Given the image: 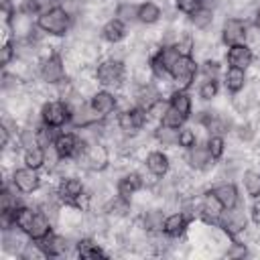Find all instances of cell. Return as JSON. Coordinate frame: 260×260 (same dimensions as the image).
Wrapping results in <instances>:
<instances>
[{
	"instance_id": "1",
	"label": "cell",
	"mask_w": 260,
	"mask_h": 260,
	"mask_svg": "<svg viewBox=\"0 0 260 260\" xmlns=\"http://www.w3.org/2000/svg\"><path fill=\"white\" fill-rule=\"evenodd\" d=\"M71 18H73V16H71L63 6L57 4V6L45 10V12H41V14L37 16V28L43 30V32H47V35L61 37V35H65V32L69 30Z\"/></svg>"
},
{
	"instance_id": "2",
	"label": "cell",
	"mask_w": 260,
	"mask_h": 260,
	"mask_svg": "<svg viewBox=\"0 0 260 260\" xmlns=\"http://www.w3.org/2000/svg\"><path fill=\"white\" fill-rule=\"evenodd\" d=\"M71 116H73V110H71L69 102H63V100L47 102L41 108V120H43V124H47L51 128H63L65 124L71 122Z\"/></svg>"
},
{
	"instance_id": "3",
	"label": "cell",
	"mask_w": 260,
	"mask_h": 260,
	"mask_svg": "<svg viewBox=\"0 0 260 260\" xmlns=\"http://www.w3.org/2000/svg\"><path fill=\"white\" fill-rule=\"evenodd\" d=\"M197 73H199V63L193 59V55H181L171 69V77L177 89H187L193 83Z\"/></svg>"
},
{
	"instance_id": "4",
	"label": "cell",
	"mask_w": 260,
	"mask_h": 260,
	"mask_svg": "<svg viewBox=\"0 0 260 260\" xmlns=\"http://www.w3.org/2000/svg\"><path fill=\"white\" fill-rule=\"evenodd\" d=\"M95 79L104 87L120 85L124 79V63L120 59H106L95 67Z\"/></svg>"
},
{
	"instance_id": "5",
	"label": "cell",
	"mask_w": 260,
	"mask_h": 260,
	"mask_svg": "<svg viewBox=\"0 0 260 260\" xmlns=\"http://www.w3.org/2000/svg\"><path fill=\"white\" fill-rule=\"evenodd\" d=\"M53 146L61 158H79V154L87 148V142L81 140L75 132H59Z\"/></svg>"
},
{
	"instance_id": "6",
	"label": "cell",
	"mask_w": 260,
	"mask_h": 260,
	"mask_svg": "<svg viewBox=\"0 0 260 260\" xmlns=\"http://www.w3.org/2000/svg\"><path fill=\"white\" fill-rule=\"evenodd\" d=\"M79 165H83L87 171H95V173H100V171H104L106 167H108V162H110V152H108V148L104 146V144H87V148L79 154Z\"/></svg>"
},
{
	"instance_id": "7",
	"label": "cell",
	"mask_w": 260,
	"mask_h": 260,
	"mask_svg": "<svg viewBox=\"0 0 260 260\" xmlns=\"http://www.w3.org/2000/svg\"><path fill=\"white\" fill-rule=\"evenodd\" d=\"M179 57H181V53L177 51L175 45H167V47L158 49V51L150 57V69H152V73L158 75V77L171 75V69H173V65L177 63Z\"/></svg>"
},
{
	"instance_id": "8",
	"label": "cell",
	"mask_w": 260,
	"mask_h": 260,
	"mask_svg": "<svg viewBox=\"0 0 260 260\" xmlns=\"http://www.w3.org/2000/svg\"><path fill=\"white\" fill-rule=\"evenodd\" d=\"M146 120H148V112L144 108H140V106H134V108L122 110L118 114V128L124 134H134V132L144 128Z\"/></svg>"
},
{
	"instance_id": "9",
	"label": "cell",
	"mask_w": 260,
	"mask_h": 260,
	"mask_svg": "<svg viewBox=\"0 0 260 260\" xmlns=\"http://www.w3.org/2000/svg\"><path fill=\"white\" fill-rule=\"evenodd\" d=\"M12 187L18 193H35L41 187V177L37 173V169L30 167H20L12 173Z\"/></svg>"
},
{
	"instance_id": "10",
	"label": "cell",
	"mask_w": 260,
	"mask_h": 260,
	"mask_svg": "<svg viewBox=\"0 0 260 260\" xmlns=\"http://www.w3.org/2000/svg\"><path fill=\"white\" fill-rule=\"evenodd\" d=\"M248 37V26L242 18H225L223 20V26H221V41L232 47V45H238V43H244Z\"/></svg>"
},
{
	"instance_id": "11",
	"label": "cell",
	"mask_w": 260,
	"mask_h": 260,
	"mask_svg": "<svg viewBox=\"0 0 260 260\" xmlns=\"http://www.w3.org/2000/svg\"><path fill=\"white\" fill-rule=\"evenodd\" d=\"M41 79L45 83H61L65 81V65L61 55L53 53L47 59H43L41 63Z\"/></svg>"
},
{
	"instance_id": "12",
	"label": "cell",
	"mask_w": 260,
	"mask_h": 260,
	"mask_svg": "<svg viewBox=\"0 0 260 260\" xmlns=\"http://www.w3.org/2000/svg\"><path fill=\"white\" fill-rule=\"evenodd\" d=\"M246 223H248V219H246L244 211H242L238 205L232 207V209H223V213H221V217H219V225H221L223 232H225L228 236H232V238H236L240 232H244V230H246Z\"/></svg>"
},
{
	"instance_id": "13",
	"label": "cell",
	"mask_w": 260,
	"mask_h": 260,
	"mask_svg": "<svg viewBox=\"0 0 260 260\" xmlns=\"http://www.w3.org/2000/svg\"><path fill=\"white\" fill-rule=\"evenodd\" d=\"M225 61L230 67H238V69H248L254 61V53L252 49L246 45V43H238V45H232L228 47V53H225Z\"/></svg>"
},
{
	"instance_id": "14",
	"label": "cell",
	"mask_w": 260,
	"mask_h": 260,
	"mask_svg": "<svg viewBox=\"0 0 260 260\" xmlns=\"http://www.w3.org/2000/svg\"><path fill=\"white\" fill-rule=\"evenodd\" d=\"M223 205L221 201L213 195V191H207L205 197L201 199V207H199V215L203 217L205 223H219V217L223 213Z\"/></svg>"
},
{
	"instance_id": "15",
	"label": "cell",
	"mask_w": 260,
	"mask_h": 260,
	"mask_svg": "<svg viewBox=\"0 0 260 260\" xmlns=\"http://www.w3.org/2000/svg\"><path fill=\"white\" fill-rule=\"evenodd\" d=\"M83 191H85L83 181L77 179V177H65V179H61V183L57 185V195H59V199L65 201L67 205H71Z\"/></svg>"
},
{
	"instance_id": "16",
	"label": "cell",
	"mask_w": 260,
	"mask_h": 260,
	"mask_svg": "<svg viewBox=\"0 0 260 260\" xmlns=\"http://www.w3.org/2000/svg\"><path fill=\"white\" fill-rule=\"evenodd\" d=\"M89 106H91L102 118H106V116H110V114L116 110L118 100H116V95L110 93L108 89H100V91L91 93V98H89Z\"/></svg>"
},
{
	"instance_id": "17",
	"label": "cell",
	"mask_w": 260,
	"mask_h": 260,
	"mask_svg": "<svg viewBox=\"0 0 260 260\" xmlns=\"http://www.w3.org/2000/svg\"><path fill=\"white\" fill-rule=\"evenodd\" d=\"M187 225H189V217H187V213L177 211V213H171V215L165 217L162 234H165L167 238H181V236L187 232Z\"/></svg>"
},
{
	"instance_id": "18",
	"label": "cell",
	"mask_w": 260,
	"mask_h": 260,
	"mask_svg": "<svg viewBox=\"0 0 260 260\" xmlns=\"http://www.w3.org/2000/svg\"><path fill=\"white\" fill-rule=\"evenodd\" d=\"M37 246L41 248V252H43V256H51V258H55V256H63L65 252H67V242H65V238H61V236H57V234H49V236H45L43 240H37Z\"/></svg>"
},
{
	"instance_id": "19",
	"label": "cell",
	"mask_w": 260,
	"mask_h": 260,
	"mask_svg": "<svg viewBox=\"0 0 260 260\" xmlns=\"http://www.w3.org/2000/svg\"><path fill=\"white\" fill-rule=\"evenodd\" d=\"M144 165H146V171H148L150 175H154V177H165V175L169 173V167H171L169 156H167L165 152H160V150L148 152Z\"/></svg>"
},
{
	"instance_id": "20",
	"label": "cell",
	"mask_w": 260,
	"mask_h": 260,
	"mask_svg": "<svg viewBox=\"0 0 260 260\" xmlns=\"http://www.w3.org/2000/svg\"><path fill=\"white\" fill-rule=\"evenodd\" d=\"M187 162L193 169H207L209 165H213V158L205 144H195V146L187 148Z\"/></svg>"
},
{
	"instance_id": "21",
	"label": "cell",
	"mask_w": 260,
	"mask_h": 260,
	"mask_svg": "<svg viewBox=\"0 0 260 260\" xmlns=\"http://www.w3.org/2000/svg\"><path fill=\"white\" fill-rule=\"evenodd\" d=\"M246 85V69H238V67H228L223 73V87L230 93H238L242 91Z\"/></svg>"
},
{
	"instance_id": "22",
	"label": "cell",
	"mask_w": 260,
	"mask_h": 260,
	"mask_svg": "<svg viewBox=\"0 0 260 260\" xmlns=\"http://www.w3.org/2000/svg\"><path fill=\"white\" fill-rule=\"evenodd\" d=\"M211 191H213V195L221 201V205H223L225 209L236 207V205H238V201H240V195H238V189H236V185H234V183H221V185L213 187Z\"/></svg>"
},
{
	"instance_id": "23",
	"label": "cell",
	"mask_w": 260,
	"mask_h": 260,
	"mask_svg": "<svg viewBox=\"0 0 260 260\" xmlns=\"http://www.w3.org/2000/svg\"><path fill=\"white\" fill-rule=\"evenodd\" d=\"M51 232H53V225H51L49 215L43 213V211H37L35 221H32V225H30V230H28L26 236H28L32 242H37V240H43L45 236H49Z\"/></svg>"
},
{
	"instance_id": "24",
	"label": "cell",
	"mask_w": 260,
	"mask_h": 260,
	"mask_svg": "<svg viewBox=\"0 0 260 260\" xmlns=\"http://www.w3.org/2000/svg\"><path fill=\"white\" fill-rule=\"evenodd\" d=\"M102 37H104L108 43H112V45L120 43V41L126 37V22H122L120 18H110V20L102 26Z\"/></svg>"
},
{
	"instance_id": "25",
	"label": "cell",
	"mask_w": 260,
	"mask_h": 260,
	"mask_svg": "<svg viewBox=\"0 0 260 260\" xmlns=\"http://www.w3.org/2000/svg\"><path fill=\"white\" fill-rule=\"evenodd\" d=\"M169 106L173 110H177L179 114H183L185 118H189L191 110H193V102H191V95L187 93V89H175L169 95Z\"/></svg>"
},
{
	"instance_id": "26",
	"label": "cell",
	"mask_w": 260,
	"mask_h": 260,
	"mask_svg": "<svg viewBox=\"0 0 260 260\" xmlns=\"http://www.w3.org/2000/svg\"><path fill=\"white\" fill-rule=\"evenodd\" d=\"M116 189H118V195L130 199L136 191L142 189V177H140L138 173H126V175L118 181V187H116Z\"/></svg>"
},
{
	"instance_id": "27",
	"label": "cell",
	"mask_w": 260,
	"mask_h": 260,
	"mask_svg": "<svg viewBox=\"0 0 260 260\" xmlns=\"http://www.w3.org/2000/svg\"><path fill=\"white\" fill-rule=\"evenodd\" d=\"M160 102V93L152 87V85H148V83H142L138 89H136V106H140V108H144L146 112L152 108V106H156Z\"/></svg>"
},
{
	"instance_id": "28",
	"label": "cell",
	"mask_w": 260,
	"mask_h": 260,
	"mask_svg": "<svg viewBox=\"0 0 260 260\" xmlns=\"http://www.w3.org/2000/svg\"><path fill=\"white\" fill-rule=\"evenodd\" d=\"M75 250H77V256L83 258V260H93V258H106L108 254L89 238H83L75 244Z\"/></svg>"
},
{
	"instance_id": "29",
	"label": "cell",
	"mask_w": 260,
	"mask_h": 260,
	"mask_svg": "<svg viewBox=\"0 0 260 260\" xmlns=\"http://www.w3.org/2000/svg\"><path fill=\"white\" fill-rule=\"evenodd\" d=\"M22 160H24L26 167L39 171L41 167L47 165V148H43V146H39V144H37V146H30V148H24Z\"/></svg>"
},
{
	"instance_id": "30",
	"label": "cell",
	"mask_w": 260,
	"mask_h": 260,
	"mask_svg": "<svg viewBox=\"0 0 260 260\" xmlns=\"http://www.w3.org/2000/svg\"><path fill=\"white\" fill-rule=\"evenodd\" d=\"M35 215H37V211L30 209V207H26V205H18V207L12 211L14 225H16L18 230H22L24 234H28V230H30V225H32V221H35Z\"/></svg>"
},
{
	"instance_id": "31",
	"label": "cell",
	"mask_w": 260,
	"mask_h": 260,
	"mask_svg": "<svg viewBox=\"0 0 260 260\" xmlns=\"http://www.w3.org/2000/svg\"><path fill=\"white\" fill-rule=\"evenodd\" d=\"M160 14H162L160 12V6L154 4V2H150V0L138 4V20L142 24H154L160 18Z\"/></svg>"
},
{
	"instance_id": "32",
	"label": "cell",
	"mask_w": 260,
	"mask_h": 260,
	"mask_svg": "<svg viewBox=\"0 0 260 260\" xmlns=\"http://www.w3.org/2000/svg\"><path fill=\"white\" fill-rule=\"evenodd\" d=\"M189 20H191V24L195 26V28H207L211 22H213V12H211V8H207V6H199L195 12H191L189 14Z\"/></svg>"
},
{
	"instance_id": "33",
	"label": "cell",
	"mask_w": 260,
	"mask_h": 260,
	"mask_svg": "<svg viewBox=\"0 0 260 260\" xmlns=\"http://www.w3.org/2000/svg\"><path fill=\"white\" fill-rule=\"evenodd\" d=\"M165 213L158 211V209H152V211H146L144 217H142V223H144V230L146 232H162V223H165Z\"/></svg>"
},
{
	"instance_id": "34",
	"label": "cell",
	"mask_w": 260,
	"mask_h": 260,
	"mask_svg": "<svg viewBox=\"0 0 260 260\" xmlns=\"http://www.w3.org/2000/svg\"><path fill=\"white\" fill-rule=\"evenodd\" d=\"M154 138L160 142V144H165V146H171V144H177V140H179V128H171V126H158L156 130H154Z\"/></svg>"
},
{
	"instance_id": "35",
	"label": "cell",
	"mask_w": 260,
	"mask_h": 260,
	"mask_svg": "<svg viewBox=\"0 0 260 260\" xmlns=\"http://www.w3.org/2000/svg\"><path fill=\"white\" fill-rule=\"evenodd\" d=\"M205 146H207L211 158H213V160H219V158L223 156V152H225V138H223L221 134H211V136L207 138Z\"/></svg>"
},
{
	"instance_id": "36",
	"label": "cell",
	"mask_w": 260,
	"mask_h": 260,
	"mask_svg": "<svg viewBox=\"0 0 260 260\" xmlns=\"http://www.w3.org/2000/svg\"><path fill=\"white\" fill-rule=\"evenodd\" d=\"M185 116L183 114H179L177 110H173L171 106H167L165 110H162V116H160V124L162 126H171V128H183V124H185Z\"/></svg>"
},
{
	"instance_id": "37",
	"label": "cell",
	"mask_w": 260,
	"mask_h": 260,
	"mask_svg": "<svg viewBox=\"0 0 260 260\" xmlns=\"http://www.w3.org/2000/svg\"><path fill=\"white\" fill-rule=\"evenodd\" d=\"M244 189L246 193L254 199V197H260V173L256 171H246L244 173Z\"/></svg>"
},
{
	"instance_id": "38",
	"label": "cell",
	"mask_w": 260,
	"mask_h": 260,
	"mask_svg": "<svg viewBox=\"0 0 260 260\" xmlns=\"http://www.w3.org/2000/svg\"><path fill=\"white\" fill-rule=\"evenodd\" d=\"M116 18H120L122 22L138 20V4H132V2H122V4L116 8Z\"/></svg>"
},
{
	"instance_id": "39",
	"label": "cell",
	"mask_w": 260,
	"mask_h": 260,
	"mask_svg": "<svg viewBox=\"0 0 260 260\" xmlns=\"http://www.w3.org/2000/svg\"><path fill=\"white\" fill-rule=\"evenodd\" d=\"M106 209H108L110 213H114V215H126V213L130 211V199H126V197H122V195H116V197L106 205Z\"/></svg>"
},
{
	"instance_id": "40",
	"label": "cell",
	"mask_w": 260,
	"mask_h": 260,
	"mask_svg": "<svg viewBox=\"0 0 260 260\" xmlns=\"http://www.w3.org/2000/svg\"><path fill=\"white\" fill-rule=\"evenodd\" d=\"M219 91V83L217 79H205L201 85H199V98L201 100H213Z\"/></svg>"
},
{
	"instance_id": "41",
	"label": "cell",
	"mask_w": 260,
	"mask_h": 260,
	"mask_svg": "<svg viewBox=\"0 0 260 260\" xmlns=\"http://www.w3.org/2000/svg\"><path fill=\"white\" fill-rule=\"evenodd\" d=\"M0 199H2V211H14L18 207V195H12L10 189H8V185L2 187Z\"/></svg>"
},
{
	"instance_id": "42",
	"label": "cell",
	"mask_w": 260,
	"mask_h": 260,
	"mask_svg": "<svg viewBox=\"0 0 260 260\" xmlns=\"http://www.w3.org/2000/svg\"><path fill=\"white\" fill-rule=\"evenodd\" d=\"M177 144H179L181 148H191V146H195V144H197L195 130H191V128H179V140H177Z\"/></svg>"
},
{
	"instance_id": "43",
	"label": "cell",
	"mask_w": 260,
	"mask_h": 260,
	"mask_svg": "<svg viewBox=\"0 0 260 260\" xmlns=\"http://www.w3.org/2000/svg\"><path fill=\"white\" fill-rule=\"evenodd\" d=\"M20 146L24 148H30V146H37L39 144V136H37V128H24L20 130Z\"/></svg>"
},
{
	"instance_id": "44",
	"label": "cell",
	"mask_w": 260,
	"mask_h": 260,
	"mask_svg": "<svg viewBox=\"0 0 260 260\" xmlns=\"http://www.w3.org/2000/svg\"><path fill=\"white\" fill-rule=\"evenodd\" d=\"M201 71H203L205 79H217V77H219V71H221V67H219V63H217V61H211V59H207V61H203V65H201Z\"/></svg>"
},
{
	"instance_id": "45",
	"label": "cell",
	"mask_w": 260,
	"mask_h": 260,
	"mask_svg": "<svg viewBox=\"0 0 260 260\" xmlns=\"http://www.w3.org/2000/svg\"><path fill=\"white\" fill-rule=\"evenodd\" d=\"M14 57H16V49L12 47L10 41H4V45H2V49H0V63H2V67L10 65V61H12Z\"/></svg>"
},
{
	"instance_id": "46",
	"label": "cell",
	"mask_w": 260,
	"mask_h": 260,
	"mask_svg": "<svg viewBox=\"0 0 260 260\" xmlns=\"http://www.w3.org/2000/svg\"><path fill=\"white\" fill-rule=\"evenodd\" d=\"M228 258H246L248 256V248L242 244V242H232L228 252H225Z\"/></svg>"
},
{
	"instance_id": "47",
	"label": "cell",
	"mask_w": 260,
	"mask_h": 260,
	"mask_svg": "<svg viewBox=\"0 0 260 260\" xmlns=\"http://www.w3.org/2000/svg\"><path fill=\"white\" fill-rule=\"evenodd\" d=\"M199 6H201V0H177V8H179L181 12H185L187 16H189L191 12H195Z\"/></svg>"
},
{
	"instance_id": "48",
	"label": "cell",
	"mask_w": 260,
	"mask_h": 260,
	"mask_svg": "<svg viewBox=\"0 0 260 260\" xmlns=\"http://www.w3.org/2000/svg\"><path fill=\"white\" fill-rule=\"evenodd\" d=\"M71 205H73L75 209H79V211H87V209H89V205H91V195H89L87 191H83V193H81V195H79Z\"/></svg>"
},
{
	"instance_id": "49",
	"label": "cell",
	"mask_w": 260,
	"mask_h": 260,
	"mask_svg": "<svg viewBox=\"0 0 260 260\" xmlns=\"http://www.w3.org/2000/svg\"><path fill=\"white\" fill-rule=\"evenodd\" d=\"M175 47H177V51H179L181 55H191V53H193V41H191V37L179 39V41L175 43Z\"/></svg>"
},
{
	"instance_id": "50",
	"label": "cell",
	"mask_w": 260,
	"mask_h": 260,
	"mask_svg": "<svg viewBox=\"0 0 260 260\" xmlns=\"http://www.w3.org/2000/svg\"><path fill=\"white\" fill-rule=\"evenodd\" d=\"M250 219L260 225V197H254V201L250 205Z\"/></svg>"
},
{
	"instance_id": "51",
	"label": "cell",
	"mask_w": 260,
	"mask_h": 260,
	"mask_svg": "<svg viewBox=\"0 0 260 260\" xmlns=\"http://www.w3.org/2000/svg\"><path fill=\"white\" fill-rule=\"evenodd\" d=\"M8 140H10V130H8L6 124H2V126H0V146L6 148V146H8Z\"/></svg>"
},
{
	"instance_id": "52",
	"label": "cell",
	"mask_w": 260,
	"mask_h": 260,
	"mask_svg": "<svg viewBox=\"0 0 260 260\" xmlns=\"http://www.w3.org/2000/svg\"><path fill=\"white\" fill-rule=\"evenodd\" d=\"M16 81H18V79H16V75H10V73H4V75H2V87H4V89L14 87V85H16Z\"/></svg>"
},
{
	"instance_id": "53",
	"label": "cell",
	"mask_w": 260,
	"mask_h": 260,
	"mask_svg": "<svg viewBox=\"0 0 260 260\" xmlns=\"http://www.w3.org/2000/svg\"><path fill=\"white\" fill-rule=\"evenodd\" d=\"M254 26L260 30V8L256 10V14H254Z\"/></svg>"
}]
</instances>
